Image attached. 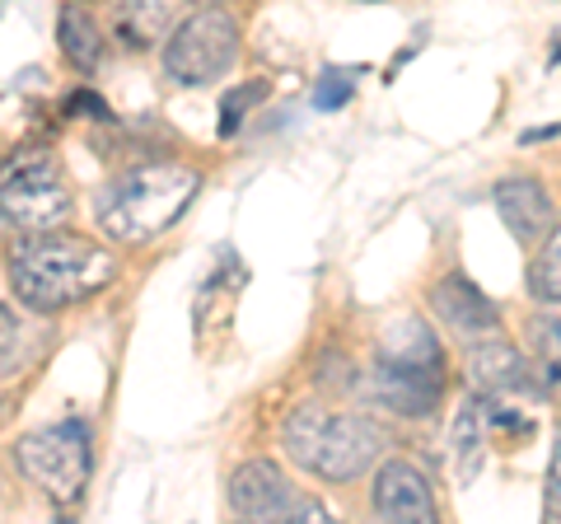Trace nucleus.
Instances as JSON below:
<instances>
[{"mask_svg": "<svg viewBox=\"0 0 561 524\" xmlns=\"http://www.w3.org/2000/svg\"><path fill=\"white\" fill-rule=\"evenodd\" d=\"M117 276V258L80 235H28L10 243V286L20 305L51 314L99 295Z\"/></svg>", "mask_w": 561, "mask_h": 524, "instance_id": "obj_1", "label": "nucleus"}, {"mask_svg": "<svg viewBox=\"0 0 561 524\" xmlns=\"http://www.w3.org/2000/svg\"><path fill=\"white\" fill-rule=\"evenodd\" d=\"M197 187H202V173L187 164H173V160L122 169L117 179L99 187L94 220L122 249H140V243H154L187 212Z\"/></svg>", "mask_w": 561, "mask_h": 524, "instance_id": "obj_2", "label": "nucleus"}, {"mask_svg": "<svg viewBox=\"0 0 561 524\" xmlns=\"http://www.w3.org/2000/svg\"><path fill=\"white\" fill-rule=\"evenodd\" d=\"M286 454L305 474L323 482H351L383 454V431L370 417L356 412H328L323 403H300L286 417Z\"/></svg>", "mask_w": 561, "mask_h": 524, "instance_id": "obj_3", "label": "nucleus"}, {"mask_svg": "<svg viewBox=\"0 0 561 524\" xmlns=\"http://www.w3.org/2000/svg\"><path fill=\"white\" fill-rule=\"evenodd\" d=\"M76 197L61 164L47 150H14L0 164V216L28 235H51L70 220Z\"/></svg>", "mask_w": 561, "mask_h": 524, "instance_id": "obj_4", "label": "nucleus"}, {"mask_svg": "<svg viewBox=\"0 0 561 524\" xmlns=\"http://www.w3.org/2000/svg\"><path fill=\"white\" fill-rule=\"evenodd\" d=\"M14 464L20 474L43 487L51 501H80L84 482H90V468H94V454H90V426L80 417H70L61 426H43V431H28L20 445H14Z\"/></svg>", "mask_w": 561, "mask_h": 524, "instance_id": "obj_5", "label": "nucleus"}, {"mask_svg": "<svg viewBox=\"0 0 561 524\" xmlns=\"http://www.w3.org/2000/svg\"><path fill=\"white\" fill-rule=\"evenodd\" d=\"M239 57V24L230 10H197L169 33L164 76L173 84H210L220 80Z\"/></svg>", "mask_w": 561, "mask_h": 524, "instance_id": "obj_6", "label": "nucleus"}, {"mask_svg": "<svg viewBox=\"0 0 561 524\" xmlns=\"http://www.w3.org/2000/svg\"><path fill=\"white\" fill-rule=\"evenodd\" d=\"M230 505L239 524H295L305 497L272 459H249L230 474Z\"/></svg>", "mask_w": 561, "mask_h": 524, "instance_id": "obj_7", "label": "nucleus"}, {"mask_svg": "<svg viewBox=\"0 0 561 524\" xmlns=\"http://www.w3.org/2000/svg\"><path fill=\"white\" fill-rule=\"evenodd\" d=\"M375 515L383 524H440L426 474L408 459H389L375 474Z\"/></svg>", "mask_w": 561, "mask_h": 524, "instance_id": "obj_8", "label": "nucleus"}, {"mask_svg": "<svg viewBox=\"0 0 561 524\" xmlns=\"http://www.w3.org/2000/svg\"><path fill=\"white\" fill-rule=\"evenodd\" d=\"M496 212L519 243H548L557 230L552 192L534 173H511V179L496 183Z\"/></svg>", "mask_w": 561, "mask_h": 524, "instance_id": "obj_9", "label": "nucleus"}, {"mask_svg": "<svg viewBox=\"0 0 561 524\" xmlns=\"http://www.w3.org/2000/svg\"><path fill=\"white\" fill-rule=\"evenodd\" d=\"M431 309L472 346L501 333V309L491 305V295H482L468 276H445V282L431 291Z\"/></svg>", "mask_w": 561, "mask_h": 524, "instance_id": "obj_10", "label": "nucleus"}, {"mask_svg": "<svg viewBox=\"0 0 561 524\" xmlns=\"http://www.w3.org/2000/svg\"><path fill=\"white\" fill-rule=\"evenodd\" d=\"M379 361L398 365V371H412V375L445 379V346L421 319H393L389 328H383L379 333Z\"/></svg>", "mask_w": 561, "mask_h": 524, "instance_id": "obj_11", "label": "nucleus"}, {"mask_svg": "<svg viewBox=\"0 0 561 524\" xmlns=\"http://www.w3.org/2000/svg\"><path fill=\"white\" fill-rule=\"evenodd\" d=\"M468 375L472 384H478V394H491V398H505L515 389H529V361H524V352L515 342H505L501 333L478 342L468 352Z\"/></svg>", "mask_w": 561, "mask_h": 524, "instance_id": "obj_12", "label": "nucleus"}, {"mask_svg": "<svg viewBox=\"0 0 561 524\" xmlns=\"http://www.w3.org/2000/svg\"><path fill=\"white\" fill-rule=\"evenodd\" d=\"M440 389L445 379L435 375H412V371H398V365H375L370 371V394L375 403L393 408L398 417H431L435 403H440Z\"/></svg>", "mask_w": 561, "mask_h": 524, "instance_id": "obj_13", "label": "nucleus"}, {"mask_svg": "<svg viewBox=\"0 0 561 524\" xmlns=\"http://www.w3.org/2000/svg\"><path fill=\"white\" fill-rule=\"evenodd\" d=\"M57 38H61V52L76 71H94L99 57H103V38H99V24L90 10L80 5H66L61 20H57Z\"/></svg>", "mask_w": 561, "mask_h": 524, "instance_id": "obj_14", "label": "nucleus"}, {"mask_svg": "<svg viewBox=\"0 0 561 524\" xmlns=\"http://www.w3.org/2000/svg\"><path fill=\"white\" fill-rule=\"evenodd\" d=\"M173 24V10L164 5V0H140V5H117V33L127 47H150L160 43L164 33Z\"/></svg>", "mask_w": 561, "mask_h": 524, "instance_id": "obj_15", "label": "nucleus"}, {"mask_svg": "<svg viewBox=\"0 0 561 524\" xmlns=\"http://www.w3.org/2000/svg\"><path fill=\"white\" fill-rule=\"evenodd\" d=\"M482 445H486V412L478 398H463L459 417H454V459H459V474L472 478L482 464Z\"/></svg>", "mask_w": 561, "mask_h": 524, "instance_id": "obj_16", "label": "nucleus"}, {"mask_svg": "<svg viewBox=\"0 0 561 524\" xmlns=\"http://www.w3.org/2000/svg\"><path fill=\"white\" fill-rule=\"evenodd\" d=\"M529 295L542 305H561V225L529 262Z\"/></svg>", "mask_w": 561, "mask_h": 524, "instance_id": "obj_17", "label": "nucleus"}, {"mask_svg": "<svg viewBox=\"0 0 561 524\" xmlns=\"http://www.w3.org/2000/svg\"><path fill=\"white\" fill-rule=\"evenodd\" d=\"M529 342L542 361V371L552 379H561V309H548V314H534L529 319Z\"/></svg>", "mask_w": 561, "mask_h": 524, "instance_id": "obj_18", "label": "nucleus"}, {"mask_svg": "<svg viewBox=\"0 0 561 524\" xmlns=\"http://www.w3.org/2000/svg\"><path fill=\"white\" fill-rule=\"evenodd\" d=\"M267 99V80H249V84H239V90H230L220 99V136H234L239 132V122L249 117L253 103Z\"/></svg>", "mask_w": 561, "mask_h": 524, "instance_id": "obj_19", "label": "nucleus"}, {"mask_svg": "<svg viewBox=\"0 0 561 524\" xmlns=\"http://www.w3.org/2000/svg\"><path fill=\"white\" fill-rule=\"evenodd\" d=\"M356 94V71H323L319 76V84H313V109H323V113H337V109H346V99Z\"/></svg>", "mask_w": 561, "mask_h": 524, "instance_id": "obj_20", "label": "nucleus"}, {"mask_svg": "<svg viewBox=\"0 0 561 524\" xmlns=\"http://www.w3.org/2000/svg\"><path fill=\"white\" fill-rule=\"evenodd\" d=\"M24 356V323L10 305H0V375H10Z\"/></svg>", "mask_w": 561, "mask_h": 524, "instance_id": "obj_21", "label": "nucleus"}, {"mask_svg": "<svg viewBox=\"0 0 561 524\" xmlns=\"http://www.w3.org/2000/svg\"><path fill=\"white\" fill-rule=\"evenodd\" d=\"M66 117H84V122H108V103H103L94 90H76L66 99Z\"/></svg>", "mask_w": 561, "mask_h": 524, "instance_id": "obj_22", "label": "nucleus"}, {"mask_svg": "<svg viewBox=\"0 0 561 524\" xmlns=\"http://www.w3.org/2000/svg\"><path fill=\"white\" fill-rule=\"evenodd\" d=\"M542 505H548V520L561 524V431L552 445V464H548V492H542Z\"/></svg>", "mask_w": 561, "mask_h": 524, "instance_id": "obj_23", "label": "nucleus"}, {"mask_svg": "<svg viewBox=\"0 0 561 524\" xmlns=\"http://www.w3.org/2000/svg\"><path fill=\"white\" fill-rule=\"evenodd\" d=\"M295 524H337V520H332L319 501H309V497H305V505H300V520H295Z\"/></svg>", "mask_w": 561, "mask_h": 524, "instance_id": "obj_24", "label": "nucleus"}, {"mask_svg": "<svg viewBox=\"0 0 561 524\" xmlns=\"http://www.w3.org/2000/svg\"><path fill=\"white\" fill-rule=\"evenodd\" d=\"M552 136H561V122H557V127H529V132L519 136V141H524V146H534V141H552Z\"/></svg>", "mask_w": 561, "mask_h": 524, "instance_id": "obj_25", "label": "nucleus"}, {"mask_svg": "<svg viewBox=\"0 0 561 524\" xmlns=\"http://www.w3.org/2000/svg\"><path fill=\"white\" fill-rule=\"evenodd\" d=\"M552 61H561V47H557V52H552Z\"/></svg>", "mask_w": 561, "mask_h": 524, "instance_id": "obj_26", "label": "nucleus"}]
</instances>
